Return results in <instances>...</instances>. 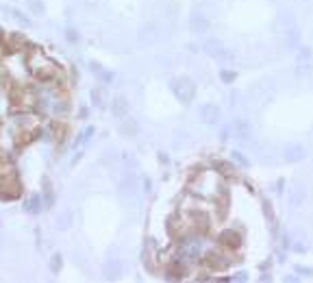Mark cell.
I'll use <instances>...</instances> for the list:
<instances>
[{"label": "cell", "mask_w": 313, "mask_h": 283, "mask_svg": "<svg viewBox=\"0 0 313 283\" xmlns=\"http://www.w3.org/2000/svg\"><path fill=\"white\" fill-rule=\"evenodd\" d=\"M170 87H172L174 96H176L183 105H189V103H192V100L196 98V83L192 81V78H187V76L174 78Z\"/></svg>", "instance_id": "6da1fadb"}, {"label": "cell", "mask_w": 313, "mask_h": 283, "mask_svg": "<svg viewBox=\"0 0 313 283\" xmlns=\"http://www.w3.org/2000/svg\"><path fill=\"white\" fill-rule=\"evenodd\" d=\"M220 244L224 246V249L237 251L239 246L244 244V237H242V233H239V231H235V229H227V231H224V233L220 235Z\"/></svg>", "instance_id": "7a4b0ae2"}, {"label": "cell", "mask_w": 313, "mask_h": 283, "mask_svg": "<svg viewBox=\"0 0 313 283\" xmlns=\"http://www.w3.org/2000/svg\"><path fill=\"white\" fill-rule=\"evenodd\" d=\"M200 118L205 125H217L222 118V111H220V107L213 105V103H207V105H202L200 109Z\"/></svg>", "instance_id": "3957f363"}, {"label": "cell", "mask_w": 313, "mask_h": 283, "mask_svg": "<svg viewBox=\"0 0 313 283\" xmlns=\"http://www.w3.org/2000/svg\"><path fill=\"white\" fill-rule=\"evenodd\" d=\"M231 131L235 133L237 140H242V142H248L250 137H252V129H250V125H248V122H246L244 118H237L235 122H233Z\"/></svg>", "instance_id": "277c9868"}, {"label": "cell", "mask_w": 313, "mask_h": 283, "mask_svg": "<svg viewBox=\"0 0 313 283\" xmlns=\"http://www.w3.org/2000/svg\"><path fill=\"white\" fill-rule=\"evenodd\" d=\"M189 28H192L194 33L202 35V33H207L211 28V22H209V18L202 16V13H194V16L189 18Z\"/></svg>", "instance_id": "5b68a950"}, {"label": "cell", "mask_w": 313, "mask_h": 283, "mask_svg": "<svg viewBox=\"0 0 313 283\" xmlns=\"http://www.w3.org/2000/svg\"><path fill=\"white\" fill-rule=\"evenodd\" d=\"M111 111H113V115L115 118H126L128 115V111H130V105H128V100L124 98V96H115L113 98V103H111Z\"/></svg>", "instance_id": "8992f818"}, {"label": "cell", "mask_w": 313, "mask_h": 283, "mask_svg": "<svg viewBox=\"0 0 313 283\" xmlns=\"http://www.w3.org/2000/svg\"><path fill=\"white\" fill-rule=\"evenodd\" d=\"M304 157H307V150H304L300 144H289V146L285 148V161H289V164L302 161Z\"/></svg>", "instance_id": "52a82bcc"}, {"label": "cell", "mask_w": 313, "mask_h": 283, "mask_svg": "<svg viewBox=\"0 0 313 283\" xmlns=\"http://www.w3.org/2000/svg\"><path fill=\"white\" fill-rule=\"evenodd\" d=\"M205 53H207L209 57H215V59H220V57L227 55V46H224L220 39H209V42L205 44Z\"/></svg>", "instance_id": "ba28073f"}, {"label": "cell", "mask_w": 313, "mask_h": 283, "mask_svg": "<svg viewBox=\"0 0 313 283\" xmlns=\"http://www.w3.org/2000/svg\"><path fill=\"white\" fill-rule=\"evenodd\" d=\"M120 133L124 137H135L137 133H140V125H137L135 118H122V125H120Z\"/></svg>", "instance_id": "9c48e42d"}, {"label": "cell", "mask_w": 313, "mask_h": 283, "mask_svg": "<svg viewBox=\"0 0 313 283\" xmlns=\"http://www.w3.org/2000/svg\"><path fill=\"white\" fill-rule=\"evenodd\" d=\"M207 264L211 266V268H213V270H217V268H222L224 266V257L220 255V253H209V255H207Z\"/></svg>", "instance_id": "30bf717a"}, {"label": "cell", "mask_w": 313, "mask_h": 283, "mask_svg": "<svg viewBox=\"0 0 313 283\" xmlns=\"http://www.w3.org/2000/svg\"><path fill=\"white\" fill-rule=\"evenodd\" d=\"M165 279L181 281V279H185V270H183V268H167V270H165Z\"/></svg>", "instance_id": "8fae6325"}, {"label": "cell", "mask_w": 313, "mask_h": 283, "mask_svg": "<svg viewBox=\"0 0 313 283\" xmlns=\"http://www.w3.org/2000/svg\"><path fill=\"white\" fill-rule=\"evenodd\" d=\"M304 196H307V192L302 190V187H296V190L292 192V205L296 207H300L302 203H304Z\"/></svg>", "instance_id": "7c38bea8"}, {"label": "cell", "mask_w": 313, "mask_h": 283, "mask_svg": "<svg viewBox=\"0 0 313 283\" xmlns=\"http://www.w3.org/2000/svg\"><path fill=\"white\" fill-rule=\"evenodd\" d=\"M155 35H157L155 28H152V26H146V28H144V31L140 33V37H142L144 44H150L152 39H155Z\"/></svg>", "instance_id": "4fadbf2b"}, {"label": "cell", "mask_w": 313, "mask_h": 283, "mask_svg": "<svg viewBox=\"0 0 313 283\" xmlns=\"http://www.w3.org/2000/svg\"><path fill=\"white\" fill-rule=\"evenodd\" d=\"M220 78H222L224 83H233V81L237 78V74H235L233 70H222V72H220Z\"/></svg>", "instance_id": "5bb4252c"}, {"label": "cell", "mask_w": 313, "mask_h": 283, "mask_svg": "<svg viewBox=\"0 0 313 283\" xmlns=\"http://www.w3.org/2000/svg\"><path fill=\"white\" fill-rule=\"evenodd\" d=\"M233 159H235V161H237L239 166H244V168H250V161L242 155V152H237V150H235V152H233Z\"/></svg>", "instance_id": "9a60e30c"}, {"label": "cell", "mask_w": 313, "mask_h": 283, "mask_svg": "<svg viewBox=\"0 0 313 283\" xmlns=\"http://www.w3.org/2000/svg\"><path fill=\"white\" fill-rule=\"evenodd\" d=\"M28 7H31V11H35L37 16H41V13L46 11V9H43V3H41V0H31V5H28Z\"/></svg>", "instance_id": "2e32d148"}, {"label": "cell", "mask_w": 313, "mask_h": 283, "mask_svg": "<svg viewBox=\"0 0 313 283\" xmlns=\"http://www.w3.org/2000/svg\"><path fill=\"white\" fill-rule=\"evenodd\" d=\"M50 268H53L55 272L61 270V255H55V257H53V261H50Z\"/></svg>", "instance_id": "e0dca14e"}, {"label": "cell", "mask_w": 313, "mask_h": 283, "mask_svg": "<svg viewBox=\"0 0 313 283\" xmlns=\"http://www.w3.org/2000/svg\"><path fill=\"white\" fill-rule=\"evenodd\" d=\"M65 37H68V42H78V35L74 28H68V33H65Z\"/></svg>", "instance_id": "ac0fdd59"}, {"label": "cell", "mask_w": 313, "mask_h": 283, "mask_svg": "<svg viewBox=\"0 0 313 283\" xmlns=\"http://www.w3.org/2000/svg\"><path fill=\"white\" fill-rule=\"evenodd\" d=\"M28 212H33V209H35V212H37V209H39V198H37V196H35V198L31 200V203H28Z\"/></svg>", "instance_id": "d6986e66"}]
</instances>
